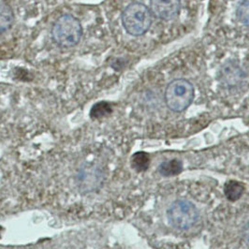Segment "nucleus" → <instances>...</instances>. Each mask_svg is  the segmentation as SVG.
<instances>
[{"instance_id":"f257e3e1","label":"nucleus","mask_w":249,"mask_h":249,"mask_svg":"<svg viewBox=\"0 0 249 249\" xmlns=\"http://www.w3.org/2000/svg\"><path fill=\"white\" fill-rule=\"evenodd\" d=\"M122 24L125 31L132 36L145 34L152 25V13L142 3L129 4L122 13Z\"/></svg>"},{"instance_id":"f03ea898","label":"nucleus","mask_w":249,"mask_h":249,"mask_svg":"<svg viewBox=\"0 0 249 249\" xmlns=\"http://www.w3.org/2000/svg\"><path fill=\"white\" fill-rule=\"evenodd\" d=\"M165 102L173 112H181L190 106L195 97L193 85L186 79H175L165 90Z\"/></svg>"},{"instance_id":"7ed1b4c3","label":"nucleus","mask_w":249,"mask_h":249,"mask_svg":"<svg viewBox=\"0 0 249 249\" xmlns=\"http://www.w3.org/2000/svg\"><path fill=\"white\" fill-rule=\"evenodd\" d=\"M53 40L62 47H73L79 43L83 35L82 25L72 15H63L53 25Z\"/></svg>"},{"instance_id":"20e7f679","label":"nucleus","mask_w":249,"mask_h":249,"mask_svg":"<svg viewBox=\"0 0 249 249\" xmlns=\"http://www.w3.org/2000/svg\"><path fill=\"white\" fill-rule=\"evenodd\" d=\"M168 222L175 229L186 231L195 224L199 218L197 207L187 199H177L167 209Z\"/></svg>"},{"instance_id":"39448f33","label":"nucleus","mask_w":249,"mask_h":249,"mask_svg":"<svg viewBox=\"0 0 249 249\" xmlns=\"http://www.w3.org/2000/svg\"><path fill=\"white\" fill-rule=\"evenodd\" d=\"M218 81L230 90L242 88L247 81V73L239 64L234 61H228L218 71Z\"/></svg>"},{"instance_id":"423d86ee","label":"nucleus","mask_w":249,"mask_h":249,"mask_svg":"<svg viewBox=\"0 0 249 249\" xmlns=\"http://www.w3.org/2000/svg\"><path fill=\"white\" fill-rule=\"evenodd\" d=\"M101 183V174L93 166H84L77 175V185L81 192L88 193L96 190Z\"/></svg>"},{"instance_id":"0eeeda50","label":"nucleus","mask_w":249,"mask_h":249,"mask_svg":"<svg viewBox=\"0 0 249 249\" xmlns=\"http://www.w3.org/2000/svg\"><path fill=\"white\" fill-rule=\"evenodd\" d=\"M153 14L161 20L175 19L181 11V0H151Z\"/></svg>"},{"instance_id":"6e6552de","label":"nucleus","mask_w":249,"mask_h":249,"mask_svg":"<svg viewBox=\"0 0 249 249\" xmlns=\"http://www.w3.org/2000/svg\"><path fill=\"white\" fill-rule=\"evenodd\" d=\"M14 23V14L10 6L0 2V34L8 31Z\"/></svg>"},{"instance_id":"1a4fd4ad","label":"nucleus","mask_w":249,"mask_h":249,"mask_svg":"<svg viewBox=\"0 0 249 249\" xmlns=\"http://www.w3.org/2000/svg\"><path fill=\"white\" fill-rule=\"evenodd\" d=\"M160 174L163 176H175L182 173L183 171V162L180 160L174 159L171 160H166L162 162L159 168Z\"/></svg>"},{"instance_id":"9d476101","label":"nucleus","mask_w":249,"mask_h":249,"mask_svg":"<svg viewBox=\"0 0 249 249\" xmlns=\"http://www.w3.org/2000/svg\"><path fill=\"white\" fill-rule=\"evenodd\" d=\"M245 192V186L234 180L228 181L224 186L226 198L231 201H236L242 197Z\"/></svg>"},{"instance_id":"9b49d317","label":"nucleus","mask_w":249,"mask_h":249,"mask_svg":"<svg viewBox=\"0 0 249 249\" xmlns=\"http://www.w3.org/2000/svg\"><path fill=\"white\" fill-rule=\"evenodd\" d=\"M149 165V155L145 152H137L131 158V167L138 173L146 171Z\"/></svg>"},{"instance_id":"f8f14e48","label":"nucleus","mask_w":249,"mask_h":249,"mask_svg":"<svg viewBox=\"0 0 249 249\" xmlns=\"http://www.w3.org/2000/svg\"><path fill=\"white\" fill-rule=\"evenodd\" d=\"M112 107L107 102H99L96 103L91 111H90V117L93 119H100L112 112Z\"/></svg>"},{"instance_id":"ddd939ff","label":"nucleus","mask_w":249,"mask_h":249,"mask_svg":"<svg viewBox=\"0 0 249 249\" xmlns=\"http://www.w3.org/2000/svg\"><path fill=\"white\" fill-rule=\"evenodd\" d=\"M236 16L243 25L249 26V0H241L237 6Z\"/></svg>"},{"instance_id":"4468645a","label":"nucleus","mask_w":249,"mask_h":249,"mask_svg":"<svg viewBox=\"0 0 249 249\" xmlns=\"http://www.w3.org/2000/svg\"><path fill=\"white\" fill-rule=\"evenodd\" d=\"M243 238L245 243L249 247V221L246 224L244 228V231H243Z\"/></svg>"},{"instance_id":"2eb2a0df","label":"nucleus","mask_w":249,"mask_h":249,"mask_svg":"<svg viewBox=\"0 0 249 249\" xmlns=\"http://www.w3.org/2000/svg\"><path fill=\"white\" fill-rule=\"evenodd\" d=\"M1 231H2V228L0 227V233H1Z\"/></svg>"}]
</instances>
